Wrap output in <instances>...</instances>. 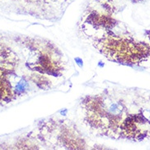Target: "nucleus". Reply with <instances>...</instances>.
<instances>
[{
  "mask_svg": "<svg viewBox=\"0 0 150 150\" xmlns=\"http://www.w3.org/2000/svg\"><path fill=\"white\" fill-rule=\"evenodd\" d=\"M27 86H28V84L25 80H21V81H19L17 83V85H16V92L18 93V94H21V93H23L25 90H26Z\"/></svg>",
  "mask_w": 150,
  "mask_h": 150,
  "instance_id": "1",
  "label": "nucleus"
},
{
  "mask_svg": "<svg viewBox=\"0 0 150 150\" xmlns=\"http://www.w3.org/2000/svg\"><path fill=\"white\" fill-rule=\"evenodd\" d=\"M143 116H144L147 120L150 121V110H145V111H144Z\"/></svg>",
  "mask_w": 150,
  "mask_h": 150,
  "instance_id": "2",
  "label": "nucleus"
}]
</instances>
